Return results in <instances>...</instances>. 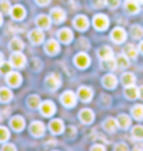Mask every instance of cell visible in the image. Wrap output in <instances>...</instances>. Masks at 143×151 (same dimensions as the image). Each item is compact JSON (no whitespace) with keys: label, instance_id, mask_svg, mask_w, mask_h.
I'll return each instance as SVG.
<instances>
[{"label":"cell","instance_id":"obj_1","mask_svg":"<svg viewBox=\"0 0 143 151\" xmlns=\"http://www.w3.org/2000/svg\"><path fill=\"white\" fill-rule=\"evenodd\" d=\"M93 25L96 28L97 31H104L108 28V18H107V15L104 14H97L95 15V18H93Z\"/></svg>","mask_w":143,"mask_h":151},{"label":"cell","instance_id":"obj_2","mask_svg":"<svg viewBox=\"0 0 143 151\" xmlns=\"http://www.w3.org/2000/svg\"><path fill=\"white\" fill-rule=\"evenodd\" d=\"M46 87L49 89V90H57L58 87H60V85H61V79H60V76L58 75H56V73H51V75H49L46 78Z\"/></svg>","mask_w":143,"mask_h":151},{"label":"cell","instance_id":"obj_3","mask_svg":"<svg viewBox=\"0 0 143 151\" xmlns=\"http://www.w3.org/2000/svg\"><path fill=\"white\" fill-rule=\"evenodd\" d=\"M61 103H63L65 107H68V108L74 107V105L77 104V96H75V93L71 92V90L64 92L61 94Z\"/></svg>","mask_w":143,"mask_h":151},{"label":"cell","instance_id":"obj_4","mask_svg":"<svg viewBox=\"0 0 143 151\" xmlns=\"http://www.w3.org/2000/svg\"><path fill=\"white\" fill-rule=\"evenodd\" d=\"M74 63H75V65H77L78 68L85 69L89 64H90V58H89L88 54H85V53H79V54L75 55Z\"/></svg>","mask_w":143,"mask_h":151},{"label":"cell","instance_id":"obj_5","mask_svg":"<svg viewBox=\"0 0 143 151\" xmlns=\"http://www.w3.org/2000/svg\"><path fill=\"white\" fill-rule=\"evenodd\" d=\"M39 108H40V114L43 116H51L56 112V105L51 101H43L39 105Z\"/></svg>","mask_w":143,"mask_h":151},{"label":"cell","instance_id":"obj_6","mask_svg":"<svg viewBox=\"0 0 143 151\" xmlns=\"http://www.w3.org/2000/svg\"><path fill=\"white\" fill-rule=\"evenodd\" d=\"M10 63H11V65L15 67V68H22L24 65H25V55H24L21 51H15V53L11 55Z\"/></svg>","mask_w":143,"mask_h":151},{"label":"cell","instance_id":"obj_7","mask_svg":"<svg viewBox=\"0 0 143 151\" xmlns=\"http://www.w3.org/2000/svg\"><path fill=\"white\" fill-rule=\"evenodd\" d=\"M126 39V32H125L122 28H114L113 32H111V40L116 42V43H122Z\"/></svg>","mask_w":143,"mask_h":151},{"label":"cell","instance_id":"obj_8","mask_svg":"<svg viewBox=\"0 0 143 151\" xmlns=\"http://www.w3.org/2000/svg\"><path fill=\"white\" fill-rule=\"evenodd\" d=\"M45 51H46L49 55L57 54V53L60 51V45H58V42L54 40V39H50V40L45 45Z\"/></svg>","mask_w":143,"mask_h":151},{"label":"cell","instance_id":"obj_9","mask_svg":"<svg viewBox=\"0 0 143 151\" xmlns=\"http://www.w3.org/2000/svg\"><path fill=\"white\" fill-rule=\"evenodd\" d=\"M10 126H11V129L13 130H15V132H20V130H22L24 128H25V121H24L22 116H13V118L10 119Z\"/></svg>","mask_w":143,"mask_h":151},{"label":"cell","instance_id":"obj_10","mask_svg":"<svg viewBox=\"0 0 143 151\" xmlns=\"http://www.w3.org/2000/svg\"><path fill=\"white\" fill-rule=\"evenodd\" d=\"M6 81H7V83H9L10 86L17 87V86H20V85H21L22 78H21V75H20L18 72H11V71H10V72L7 73V78H6Z\"/></svg>","mask_w":143,"mask_h":151},{"label":"cell","instance_id":"obj_11","mask_svg":"<svg viewBox=\"0 0 143 151\" xmlns=\"http://www.w3.org/2000/svg\"><path fill=\"white\" fill-rule=\"evenodd\" d=\"M74 27L77 29H79V31H86L89 27V19L85 15H78L74 19Z\"/></svg>","mask_w":143,"mask_h":151},{"label":"cell","instance_id":"obj_12","mask_svg":"<svg viewBox=\"0 0 143 151\" xmlns=\"http://www.w3.org/2000/svg\"><path fill=\"white\" fill-rule=\"evenodd\" d=\"M45 36H43V32H42V29H33L29 32V40L32 42L33 45H40L42 42H43Z\"/></svg>","mask_w":143,"mask_h":151},{"label":"cell","instance_id":"obj_13","mask_svg":"<svg viewBox=\"0 0 143 151\" xmlns=\"http://www.w3.org/2000/svg\"><path fill=\"white\" fill-rule=\"evenodd\" d=\"M29 130H31V133H32L35 137H40L42 134L45 133V125L42 124V122H39V121L32 122V125L29 126Z\"/></svg>","mask_w":143,"mask_h":151},{"label":"cell","instance_id":"obj_14","mask_svg":"<svg viewBox=\"0 0 143 151\" xmlns=\"http://www.w3.org/2000/svg\"><path fill=\"white\" fill-rule=\"evenodd\" d=\"M92 96H93V92H92V89H90V87H86V86L79 87V90H78V97H79V99H81L82 101L88 103V101H90Z\"/></svg>","mask_w":143,"mask_h":151},{"label":"cell","instance_id":"obj_15","mask_svg":"<svg viewBox=\"0 0 143 151\" xmlns=\"http://www.w3.org/2000/svg\"><path fill=\"white\" fill-rule=\"evenodd\" d=\"M58 39L63 43H69V42L74 39V35H72V31L68 29V28H63L58 31Z\"/></svg>","mask_w":143,"mask_h":151},{"label":"cell","instance_id":"obj_16","mask_svg":"<svg viewBox=\"0 0 143 151\" xmlns=\"http://www.w3.org/2000/svg\"><path fill=\"white\" fill-rule=\"evenodd\" d=\"M10 14H11V17L14 19L21 21V19L25 18V9H24L22 6H14L13 9H11V11H10Z\"/></svg>","mask_w":143,"mask_h":151},{"label":"cell","instance_id":"obj_17","mask_svg":"<svg viewBox=\"0 0 143 151\" xmlns=\"http://www.w3.org/2000/svg\"><path fill=\"white\" fill-rule=\"evenodd\" d=\"M51 18H53V21H54L56 24H61L64 22L65 19V11L63 9H53L51 10Z\"/></svg>","mask_w":143,"mask_h":151},{"label":"cell","instance_id":"obj_18","mask_svg":"<svg viewBox=\"0 0 143 151\" xmlns=\"http://www.w3.org/2000/svg\"><path fill=\"white\" fill-rule=\"evenodd\" d=\"M79 119L82 121L83 124H90L93 122V119H95V114H93L92 110H88V108H85L79 112Z\"/></svg>","mask_w":143,"mask_h":151},{"label":"cell","instance_id":"obj_19","mask_svg":"<svg viewBox=\"0 0 143 151\" xmlns=\"http://www.w3.org/2000/svg\"><path fill=\"white\" fill-rule=\"evenodd\" d=\"M50 17H47L45 14H42V15H38L36 17V25L40 29H49L50 28Z\"/></svg>","mask_w":143,"mask_h":151},{"label":"cell","instance_id":"obj_20","mask_svg":"<svg viewBox=\"0 0 143 151\" xmlns=\"http://www.w3.org/2000/svg\"><path fill=\"white\" fill-rule=\"evenodd\" d=\"M117 83H118V81H117V78L113 73H108V75H106L103 78V86L106 89H114L117 86Z\"/></svg>","mask_w":143,"mask_h":151},{"label":"cell","instance_id":"obj_21","mask_svg":"<svg viewBox=\"0 0 143 151\" xmlns=\"http://www.w3.org/2000/svg\"><path fill=\"white\" fill-rule=\"evenodd\" d=\"M50 130L56 134H60L64 132V124L61 119H53L50 122Z\"/></svg>","mask_w":143,"mask_h":151},{"label":"cell","instance_id":"obj_22","mask_svg":"<svg viewBox=\"0 0 143 151\" xmlns=\"http://www.w3.org/2000/svg\"><path fill=\"white\" fill-rule=\"evenodd\" d=\"M117 126H118V122L117 119H113V118H107L103 124V128L104 130H107L108 133H114L117 130Z\"/></svg>","mask_w":143,"mask_h":151},{"label":"cell","instance_id":"obj_23","mask_svg":"<svg viewBox=\"0 0 143 151\" xmlns=\"http://www.w3.org/2000/svg\"><path fill=\"white\" fill-rule=\"evenodd\" d=\"M97 54H99V58L106 61L108 58H113V50H111L108 46H103L97 50Z\"/></svg>","mask_w":143,"mask_h":151},{"label":"cell","instance_id":"obj_24","mask_svg":"<svg viewBox=\"0 0 143 151\" xmlns=\"http://www.w3.org/2000/svg\"><path fill=\"white\" fill-rule=\"evenodd\" d=\"M124 6H125V10H126L129 14H136L139 11L138 0H126Z\"/></svg>","mask_w":143,"mask_h":151},{"label":"cell","instance_id":"obj_25","mask_svg":"<svg viewBox=\"0 0 143 151\" xmlns=\"http://www.w3.org/2000/svg\"><path fill=\"white\" fill-rule=\"evenodd\" d=\"M121 82H122L124 86H131V85H135L136 78H135L134 73L125 72V73H122V76H121Z\"/></svg>","mask_w":143,"mask_h":151},{"label":"cell","instance_id":"obj_26","mask_svg":"<svg viewBox=\"0 0 143 151\" xmlns=\"http://www.w3.org/2000/svg\"><path fill=\"white\" fill-rule=\"evenodd\" d=\"M125 96L126 99H129V100H135L136 97H139V89L134 85H131V86H126L125 89Z\"/></svg>","mask_w":143,"mask_h":151},{"label":"cell","instance_id":"obj_27","mask_svg":"<svg viewBox=\"0 0 143 151\" xmlns=\"http://www.w3.org/2000/svg\"><path fill=\"white\" fill-rule=\"evenodd\" d=\"M117 122H118V126H120V128H122V129H128L131 126V118L128 116V115H125V114L118 115Z\"/></svg>","mask_w":143,"mask_h":151},{"label":"cell","instance_id":"obj_28","mask_svg":"<svg viewBox=\"0 0 143 151\" xmlns=\"http://www.w3.org/2000/svg\"><path fill=\"white\" fill-rule=\"evenodd\" d=\"M10 49L13 51H21L24 49V42L20 37H14L13 40L10 42Z\"/></svg>","mask_w":143,"mask_h":151},{"label":"cell","instance_id":"obj_29","mask_svg":"<svg viewBox=\"0 0 143 151\" xmlns=\"http://www.w3.org/2000/svg\"><path fill=\"white\" fill-rule=\"evenodd\" d=\"M124 53L128 58H136L138 57V50H136V47L134 45H126L124 49Z\"/></svg>","mask_w":143,"mask_h":151},{"label":"cell","instance_id":"obj_30","mask_svg":"<svg viewBox=\"0 0 143 151\" xmlns=\"http://www.w3.org/2000/svg\"><path fill=\"white\" fill-rule=\"evenodd\" d=\"M129 32H131V36L134 39H140L143 36V28L140 25H132Z\"/></svg>","mask_w":143,"mask_h":151},{"label":"cell","instance_id":"obj_31","mask_svg":"<svg viewBox=\"0 0 143 151\" xmlns=\"http://www.w3.org/2000/svg\"><path fill=\"white\" fill-rule=\"evenodd\" d=\"M11 99H13V93H11V90L7 89V87H1V89H0V100L7 103V101H10Z\"/></svg>","mask_w":143,"mask_h":151},{"label":"cell","instance_id":"obj_32","mask_svg":"<svg viewBox=\"0 0 143 151\" xmlns=\"http://www.w3.org/2000/svg\"><path fill=\"white\" fill-rule=\"evenodd\" d=\"M132 116L138 121H142L143 119V105L142 104H136L132 108Z\"/></svg>","mask_w":143,"mask_h":151},{"label":"cell","instance_id":"obj_33","mask_svg":"<svg viewBox=\"0 0 143 151\" xmlns=\"http://www.w3.org/2000/svg\"><path fill=\"white\" fill-rule=\"evenodd\" d=\"M129 67V60L126 55H118L117 58V68H126Z\"/></svg>","mask_w":143,"mask_h":151},{"label":"cell","instance_id":"obj_34","mask_svg":"<svg viewBox=\"0 0 143 151\" xmlns=\"http://www.w3.org/2000/svg\"><path fill=\"white\" fill-rule=\"evenodd\" d=\"M132 137L136 140H143V126L138 125L132 129Z\"/></svg>","mask_w":143,"mask_h":151},{"label":"cell","instance_id":"obj_35","mask_svg":"<svg viewBox=\"0 0 143 151\" xmlns=\"http://www.w3.org/2000/svg\"><path fill=\"white\" fill-rule=\"evenodd\" d=\"M27 103H28V107H29V108H36V107L40 105V101H39V97L38 96H29Z\"/></svg>","mask_w":143,"mask_h":151},{"label":"cell","instance_id":"obj_36","mask_svg":"<svg viewBox=\"0 0 143 151\" xmlns=\"http://www.w3.org/2000/svg\"><path fill=\"white\" fill-rule=\"evenodd\" d=\"M0 11H1V14L10 13V11H11V4H10V1L1 0V1H0Z\"/></svg>","mask_w":143,"mask_h":151},{"label":"cell","instance_id":"obj_37","mask_svg":"<svg viewBox=\"0 0 143 151\" xmlns=\"http://www.w3.org/2000/svg\"><path fill=\"white\" fill-rule=\"evenodd\" d=\"M10 137V133L9 130H7V128H4V126H0V142H7Z\"/></svg>","mask_w":143,"mask_h":151},{"label":"cell","instance_id":"obj_38","mask_svg":"<svg viewBox=\"0 0 143 151\" xmlns=\"http://www.w3.org/2000/svg\"><path fill=\"white\" fill-rule=\"evenodd\" d=\"M104 65H106V68L108 69H116L117 68V60L114 58H108L104 61Z\"/></svg>","mask_w":143,"mask_h":151},{"label":"cell","instance_id":"obj_39","mask_svg":"<svg viewBox=\"0 0 143 151\" xmlns=\"http://www.w3.org/2000/svg\"><path fill=\"white\" fill-rule=\"evenodd\" d=\"M107 4V0H92V6L95 9H102Z\"/></svg>","mask_w":143,"mask_h":151},{"label":"cell","instance_id":"obj_40","mask_svg":"<svg viewBox=\"0 0 143 151\" xmlns=\"http://www.w3.org/2000/svg\"><path fill=\"white\" fill-rule=\"evenodd\" d=\"M10 71H11V63L10 64H1V67H0V72L1 73H9Z\"/></svg>","mask_w":143,"mask_h":151},{"label":"cell","instance_id":"obj_41","mask_svg":"<svg viewBox=\"0 0 143 151\" xmlns=\"http://www.w3.org/2000/svg\"><path fill=\"white\" fill-rule=\"evenodd\" d=\"M107 4L110 9H117L120 6V0H107Z\"/></svg>","mask_w":143,"mask_h":151},{"label":"cell","instance_id":"obj_42","mask_svg":"<svg viewBox=\"0 0 143 151\" xmlns=\"http://www.w3.org/2000/svg\"><path fill=\"white\" fill-rule=\"evenodd\" d=\"M1 148H3V150L4 151H7V150H15V146H13V144H6V146H3L1 147Z\"/></svg>","mask_w":143,"mask_h":151},{"label":"cell","instance_id":"obj_43","mask_svg":"<svg viewBox=\"0 0 143 151\" xmlns=\"http://www.w3.org/2000/svg\"><path fill=\"white\" fill-rule=\"evenodd\" d=\"M36 3L39 6H47L50 3V0H36Z\"/></svg>","mask_w":143,"mask_h":151},{"label":"cell","instance_id":"obj_44","mask_svg":"<svg viewBox=\"0 0 143 151\" xmlns=\"http://www.w3.org/2000/svg\"><path fill=\"white\" fill-rule=\"evenodd\" d=\"M90 150H93V151H96V150H102V151H104L106 150V147L104 146H93Z\"/></svg>","mask_w":143,"mask_h":151},{"label":"cell","instance_id":"obj_45","mask_svg":"<svg viewBox=\"0 0 143 151\" xmlns=\"http://www.w3.org/2000/svg\"><path fill=\"white\" fill-rule=\"evenodd\" d=\"M116 150H128V147L124 144H120V146H116Z\"/></svg>","mask_w":143,"mask_h":151},{"label":"cell","instance_id":"obj_46","mask_svg":"<svg viewBox=\"0 0 143 151\" xmlns=\"http://www.w3.org/2000/svg\"><path fill=\"white\" fill-rule=\"evenodd\" d=\"M139 97L143 100V86H140L139 87Z\"/></svg>","mask_w":143,"mask_h":151},{"label":"cell","instance_id":"obj_47","mask_svg":"<svg viewBox=\"0 0 143 151\" xmlns=\"http://www.w3.org/2000/svg\"><path fill=\"white\" fill-rule=\"evenodd\" d=\"M139 50H140V53H143V40L140 42V45H139Z\"/></svg>","mask_w":143,"mask_h":151},{"label":"cell","instance_id":"obj_48","mask_svg":"<svg viewBox=\"0 0 143 151\" xmlns=\"http://www.w3.org/2000/svg\"><path fill=\"white\" fill-rule=\"evenodd\" d=\"M3 64V54H1V53H0V65Z\"/></svg>","mask_w":143,"mask_h":151},{"label":"cell","instance_id":"obj_49","mask_svg":"<svg viewBox=\"0 0 143 151\" xmlns=\"http://www.w3.org/2000/svg\"><path fill=\"white\" fill-rule=\"evenodd\" d=\"M1 22H3V17H1V14H0V25H1Z\"/></svg>","mask_w":143,"mask_h":151}]
</instances>
